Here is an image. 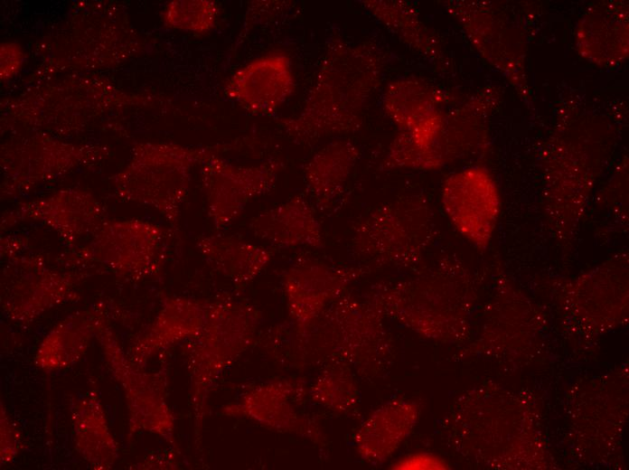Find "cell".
I'll use <instances>...</instances> for the list:
<instances>
[{"label":"cell","mask_w":629,"mask_h":470,"mask_svg":"<svg viewBox=\"0 0 629 470\" xmlns=\"http://www.w3.org/2000/svg\"><path fill=\"white\" fill-rule=\"evenodd\" d=\"M221 155L213 154L200 164L208 217L217 230L236 221L252 199L270 192L284 168L278 158L238 165Z\"/></svg>","instance_id":"7c38bea8"},{"label":"cell","mask_w":629,"mask_h":470,"mask_svg":"<svg viewBox=\"0 0 629 470\" xmlns=\"http://www.w3.org/2000/svg\"><path fill=\"white\" fill-rule=\"evenodd\" d=\"M389 60L376 42L352 43L333 33L301 109L279 118L278 126L291 141L303 146L358 132Z\"/></svg>","instance_id":"6da1fadb"},{"label":"cell","mask_w":629,"mask_h":470,"mask_svg":"<svg viewBox=\"0 0 629 470\" xmlns=\"http://www.w3.org/2000/svg\"><path fill=\"white\" fill-rule=\"evenodd\" d=\"M249 139L190 147L174 143L146 142L134 147L128 165L115 178L117 193L127 201L158 212L175 231L186 198L192 169L213 154L239 149Z\"/></svg>","instance_id":"3957f363"},{"label":"cell","mask_w":629,"mask_h":470,"mask_svg":"<svg viewBox=\"0 0 629 470\" xmlns=\"http://www.w3.org/2000/svg\"><path fill=\"white\" fill-rule=\"evenodd\" d=\"M443 5L476 52L529 99L527 38L518 16L490 1L447 0Z\"/></svg>","instance_id":"52a82bcc"},{"label":"cell","mask_w":629,"mask_h":470,"mask_svg":"<svg viewBox=\"0 0 629 470\" xmlns=\"http://www.w3.org/2000/svg\"><path fill=\"white\" fill-rule=\"evenodd\" d=\"M98 146H72L52 139L26 140L4 150L5 194H19L102 155Z\"/></svg>","instance_id":"5bb4252c"},{"label":"cell","mask_w":629,"mask_h":470,"mask_svg":"<svg viewBox=\"0 0 629 470\" xmlns=\"http://www.w3.org/2000/svg\"><path fill=\"white\" fill-rule=\"evenodd\" d=\"M211 301L164 296L153 322L133 342L128 357L144 368L161 351L194 337L202 329Z\"/></svg>","instance_id":"ac0fdd59"},{"label":"cell","mask_w":629,"mask_h":470,"mask_svg":"<svg viewBox=\"0 0 629 470\" xmlns=\"http://www.w3.org/2000/svg\"><path fill=\"white\" fill-rule=\"evenodd\" d=\"M100 308L75 311L56 324L41 341L35 365L44 371H53L79 362L96 338Z\"/></svg>","instance_id":"cb8c5ba5"},{"label":"cell","mask_w":629,"mask_h":470,"mask_svg":"<svg viewBox=\"0 0 629 470\" xmlns=\"http://www.w3.org/2000/svg\"><path fill=\"white\" fill-rule=\"evenodd\" d=\"M574 33L576 49L584 60L604 68L619 66L629 53L628 2L608 0L591 5Z\"/></svg>","instance_id":"e0dca14e"},{"label":"cell","mask_w":629,"mask_h":470,"mask_svg":"<svg viewBox=\"0 0 629 470\" xmlns=\"http://www.w3.org/2000/svg\"><path fill=\"white\" fill-rule=\"evenodd\" d=\"M69 410L76 451L93 469H111L119 447L108 428L98 390L73 397Z\"/></svg>","instance_id":"44dd1931"},{"label":"cell","mask_w":629,"mask_h":470,"mask_svg":"<svg viewBox=\"0 0 629 470\" xmlns=\"http://www.w3.org/2000/svg\"><path fill=\"white\" fill-rule=\"evenodd\" d=\"M360 154L353 141L339 138L326 144L306 161L303 168L304 179L316 211L329 212L338 204Z\"/></svg>","instance_id":"ffe728a7"},{"label":"cell","mask_w":629,"mask_h":470,"mask_svg":"<svg viewBox=\"0 0 629 470\" xmlns=\"http://www.w3.org/2000/svg\"><path fill=\"white\" fill-rule=\"evenodd\" d=\"M260 316L254 306L221 296L210 302L200 332L183 343L197 446L211 388L224 369L252 343Z\"/></svg>","instance_id":"277c9868"},{"label":"cell","mask_w":629,"mask_h":470,"mask_svg":"<svg viewBox=\"0 0 629 470\" xmlns=\"http://www.w3.org/2000/svg\"><path fill=\"white\" fill-rule=\"evenodd\" d=\"M360 5L408 48L437 67L450 61L438 36L421 19L416 6L407 0H361Z\"/></svg>","instance_id":"7402d4cb"},{"label":"cell","mask_w":629,"mask_h":470,"mask_svg":"<svg viewBox=\"0 0 629 470\" xmlns=\"http://www.w3.org/2000/svg\"><path fill=\"white\" fill-rule=\"evenodd\" d=\"M195 245L205 261L238 288L258 277L273 257L271 249L233 235H203Z\"/></svg>","instance_id":"603a6c76"},{"label":"cell","mask_w":629,"mask_h":470,"mask_svg":"<svg viewBox=\"0 0 629 470\" xmlns=\"http://www.w3.org/2000/svg\"><path fill=\"white\" fill-rule=\"evenodd\" d=\"M293 6L289 1H252L249 4L245 14V20L242 29L239 31L232 49L239 48L242 40L249 33L250 29H253L256 24H261L270 19H275L282 14L289 11Z\"/></svg>","instance_id":"484cf974"},{"label":"cell","mask_w":629,"mask_h":470,"mask_svg":"<svg viewBox=\"0 0 629 470\" xmlns=\"http://www.w3.org/2000/svg\"><path fill=\"white\" fill-rule=\"evenodd\" d=\"M96 339L109 371L127 400V438L139 431H146L160 436L175 447L174 420L166 402V365L152 372L136 365L119 344L103 307L98 316Z\"/></svg>","instance_id":"ba28073f"},{"label":"cell","mask_w":629,"mask_h":470,"mask_svg":"<svg viewBox=\"0 0 629 470\" xmlns=\"http://www.w3.org/2000/svg\"><path fill=\"white\" fill-rule=\"evenodd\" d=\"M440 201L455 230L477 249H486L502 208L499 188L490 171L477 164L451 173L442 183Z\"/></svg>","instance_id":"8fae6325"},{"label":"cell","mask_w":629,"mask_h":470,"mask_svg":"<svg viewBox=\"0 0 629 470\" xmlns=\"http://www.w3.org/2000/svg\"><path fill=\"white\" fill-rule=\"evenodd\" d=\"M249 230L255 237L276 248L324 246L316 210L303 194L258 213L250 221Z\"/></svg>","instance_id":"d6986e66"},{"label":"cell","mask_w":629,"mask_h":470,"mask_svg":"<svg viewBox=\"0 0 629 470\" xmlns=\"http://www.w3.org/2000/svg\"><path fill=\"white\" fill-rule=\"evenodd\" d=\"M172 234L146 220H107L83 245L61 254L59 265L78 270L96 268L131 280L154 277L163 269Z\"/></svg>","instance_id":"8992f818"},{"label":"cell","mask_w":629,"mask_h":470,"mask_svg":"<svg viewBox=\"0 0 629 470\" xmlns=\"http://www.w3.org/2000/svg\"><path fill=\"white\" fill-rule=\"evenodd\" d=\"M103 205L90 193L79 190L60 191L51 196L20 203L1 218V230L34 221L54 231L69 248L90 237L107 221Z\"/></svg>","instance_id":"4fadbf2b"},{"label":"cell","mask_w":629,"mask_h":470,"mask_svg":"<svg viewBox=\"0 0 629 470\" xmlns=\"http://www.w3.org/2000/svg\"><path fill=\"white\" fill-rule=\"evenodd\" d=\"M219 14V5L212 0L173 1L166 5L163 20L168 27L202 34L215 27Z\"/></svg>","instance_id":"d4e9b609"},{"label":"cell","mask_w":629,"mask_h":470,"mask_svg":"<svg viewBox=\"0 0 629 470\" xmlns=\"http://www.w3.org/2000/svg\"><path fill=\"white\" fill-rule=\"evenodd\" d=\"M567 119L559 120L540 155L544 215L562 249L577 239L606 155L598 138L570 112Z\"/></svg>","instance_id":"7a4b0ae2"},{"label":"cell","mask_w":629,"mask_h":470,"mask_svg":"<svg viewBox=\"0 0 629 470\" xmlns=\"http://www.w3.org/2000/svg\"><path fill=\"white\" fill-rule=\"evenodd\" d=\"M437 235L436 215L423 193L400 195L372 209L352 228V248L376 264L418 262Z\"/></svg>","instance_id":"5b68a950"},{"label":"cell","mask_w":629,"mask_h":470,"mask_svg":"<svg viewBox=\"0 0 629 470\" xmlns=\"http://www.w3.org/2000/svg\"><path fill=\"white\" fill-rule=\"evenodd\" d=\"M296 78L285 52L259 56L239 67L224 85L225 96L248 112L270 116L293 95Z\"/></svg>","instance_id":"2e32d148"},{"label":"cell","mask_w":629,"mask_h":470,"mask_svg":"<svg viewBox=\"0 0 629 470\" xmlns=\"http://www.w3.org/2000/svg\"><path fill=\"white\" fill-rule=\"evenodd\" d=\"M458 99L443 88L418 76H404L388 82L381 95L385 116L405 133L420 153V171H437L442 164L437 155L450 104Z\"/></svg>","instance_id":"30bf717a"},{"label":"cell","mask_w":629,"mask_h":470,"mask_svg":"<svg viewBox=\"0 0 629 470\" xmlns=\"http://www.w3.org/2000/svg\"><path fill=\"white\" fill-rule=\"evenodd\" d=\"M83 270L52 267L40 254L25 251L5 258L1 271V307L14 323L27 325L49 310L80 298Z\"/></svg>","instance_id":"9c48e42d"},{"label":"cell","mask_w":629,"mask_h":470,"mask_svg":"<svg viewBox=\"0 0 629 470\" xmlns=\"http://www.w3.org/2000/svg\"><path fill=\"white\" fill-rule=\"evenodd\" d=\"M361 271L331 266L309 256L296 258L285 273L283 287L298 333L303 334Z\"/></svg>","instance_id":"9a60e30c"},{"label":"cell","mask_w":629,"mask_h":470,"mask_svg":"<svg viewBox=\"0 0 629 470\" xmlns=\"http://www.w3.org/2000/svg\"><path fill=\"white\" fill-rule=\"evenodd\" d=\"M23 437L18 426L10 418L5 405L0 409V462H13L23 449Z\"/></svg>","instance_id":"4316f807"}]
</instances>
